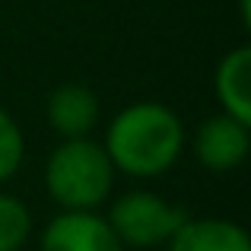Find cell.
<instances>
[{
  "mask_svg": "<svg viewBox=\"0 0 251 251\" xmlns=\"http://www.w3.org/2000/svg\"><path fill=\"white\" fill-rule=\"evenodd\" d=\"M248 127L251 124L235 121L226 111L210 115L207 121L194 130V137H191V153H194V159L207 172H216V175L235 172L248 159V150H251Z\"/></svg>",
  "mask_w": 251,
  "mask_h": 251,
  "instance_id": "4",
  "label": "cell"
},
{
  "mask_svg": "<svg viewBox=\"0 0 251 251\" xmlns=\"http://www.w3.org/2000/svg\"><path fill=\"white\" fill-rule=\"evenodd\" d=\"M23 156H25L23 127L16 124V118L6 108H0V184L10 181L23 169Z\"/></svg>",
  "mask_w": 251,
  "mask_h": 251,
  "instance_id": "10",
  "label": "cell"
},
{
  "mask_svg": "<svg viewBox=\"0 0 251 251\" xmlns=\"http://www.w3.org/2000/svg\"><path fill=\"white\" fill-rule=\"evenodd\" d=\"M213 96L220 111L232 115L235 121L251 124V48L235 45L220 57L213 70Z\"/></svg>",
  "mask_w": 251,
  "mask_h": 251,
  "instance_id": "7",
  "label": "cell"
},
{
  "mask_svg": "<svg viewBox=\"0 0 251 251\" xmlns=\"http://www.w3.org/2000/svg\"><path fill=\"white\" fill-rule=\"evenodd\" d=\"M32 235V213L19 197L0 191V251H23Z\"/></svg>",
  "mask_w": 251,
  "mask_h": 251,
  "instance_id": "9",
  "label": "cell"
},
{
  "mask_svg": "<svg viewBox=\"0 0 251 251\" xmlns=\"http://www.w3.org/2000/svg\"><path fill=\"white\" fill-rule=\"evenodd\" d=\"M115 166L92 137L61 140L45 162V188L61 210H99L115 188Z\"/></svg>",
  "mask_w": 251,
  "mask_h": 251,
  "instance_id": "2",
  "label": "cell"
},
{
  "mask_svg": "<svg viewBox=\"0 0 251 251\" xmlns=\"http://www.w3.org/2000/svg\"><path fill=\"white\" fill-rule=\"evenodd\" d=\"M115 172L130 178H159L188 147L184 124L162 102H134L108 121L102 140Z\"/></svg>",
  "mask_w": 251,
  "mask_h": 251,
  "instance_id": "1",
  "label": "cell"
},
{
  "mask_svg": "<svg viewBox=\"0 0 251 251\" xmlns=\"http://www.w3.org/2000/svg\"><path fill=\"white\" fill-rule=\"evenodd\" d=\"M166 251H251V235L245 226L220 216L184 220L178 232L166 242Z\"/></svg>",
  "mask_w": 251,
  "mask_h": 251,
  "instance_id": "8",
  "label": "cell"
},
{
  "mask_svg": "<svg viewBox=\"0 0 251 251\" xmlns=\"http://www.w3.org/2000/svg\"><path fill=\"white\" fill-rule=\"evenodd\" d=\"M105 220L124 248H166L188 213L153 191H127L111 203Z\"/></svg>",
  "mask_w": 251,
  "mask_h": 251,
  "instance_id": "3",
  "label": "cell"
},
{
  "mask_svg": "<svg viewBox=\"0 0 251 251\" xmlns=\"http://www.w3.org/2000/svg\"><path fill=\"white\" fill-rule=\"evenodd\" d=\"M99 96L83 83H64L48 96L45 115L48 124L61 140H76V137H89L99 124Z\"/></svg>",
  "mask_w": 251,
  "mask_h": 251,
  "instance_id": "6",
  "label": "cell"
},
{
  "mask_svg": "<svg viewBox=\"0 0 251 251\" xmlns=\"http://www.w3.org/2000/svg\"><path fill=\"white\" fill-rule=\"evenodd\" d=\"M38 251H124L99 210H61L45 226Z\"/></svg>",
  "mask_w": 251,
  "mask_h": 251,
  "instance_id": "5",
  "label": "cell"
}]
</instances>
